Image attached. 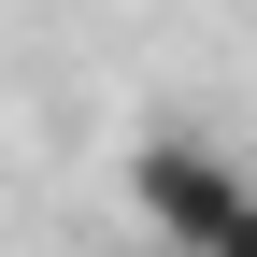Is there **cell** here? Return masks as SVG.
<instances>
[{
    "label": "cell",
    "mask_w": 257,
    "mask_h": 257,
    "mask_svg": "<svg viewBox=\"0 0 257 257\" xmlns=\"http://www.w3.org/2000/svg\"><path fill=\"white\" fill-rule=\"evenodd\" d=\"M128 214L157 229V257H257V172L200 128L128 143Z\"/></svg>",
    "instance_id": "1"
}]
</instances>
